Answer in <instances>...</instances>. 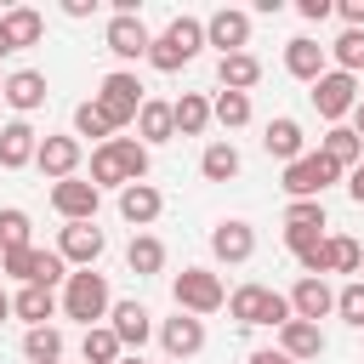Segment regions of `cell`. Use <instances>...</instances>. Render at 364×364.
<instances>
[{"instance_id": "obj_1", "label": "cell", "mask_w": 364, "mask_h": 364, "mask_svg": "<svg viewBox=\"0 0 364 364\" xmlns=\"http://www.w3.org/2000/svg\"><path fill=\"white\" fill-rule=\"evenodd\" d=\"M148 176V148L136 136H114L91 154V188H131Z\"/></svg>"}, {"instance_id": "obj_2", "label": "cell", "mask_w": 364, "mask_h": 364, "mask_svg": "<svg viewBox=\"0 0 364 364\" xmlns=\"http://www.w3.org/2000/svg\"><path fill=\"white\" fill-rule=\"evenodd\" d=\"M108 313H114L108 279H102L97 267H80V273H68V284H63V318H80L85 330H97V318H108Z\"/></svg>"}, {"instance_id": "obj_3", "label": "cell", "mask_w": 364, "mask_h": 364, "mask_svg": "<svg viewBox=\"0 0 364 364\" xmlns=\"http://www.w3.org/2000/svg\"><path fill=\"white\" fill-rule=\"evenodd\" d=\"M228 313L245 324V330H262V324H273V330H284L296 313H290V296H279L273 284H239L233 296H228Z\"/></svg>"}, {"instance_id": "obj_4", "label": "cell", "mask_w": 364, "mask_h": 364, "mask_svg": "<svg viewBox=\"0 0 364 364\" xmlns=\"http://www.w3.org/2000/svg\"><path fill=\"white\" fill-rule=\"evenodd\" d=\"M199 46H205V23H199V17H171V23H165V34H154L148 63H154L159 74H176L182 63H193V57H199Z\"/></svg>"}, {"instance_id": "obj_5", "label": "cell", "mask_w": 364, "mask_h": 364, "mask_svg": "<svg viewBox=\"0 0 364 364\" xmlns=\"http://www.w3.org/2000/svg\"><path fill=\"white\" fill-rule=\"evenodd\" d=\"M171 301H176V313L205 318V313H222V307H228V290H222V279H216L210 267H182V273L171 279Z\"/></svg>"}, {"instance_id": "obj_6", "label": "cell", "mask_w": 364, "mask_h": 364, "mask_svg": "<svg viewBox=\"0 0 364 364\" xmlns=\"http://www.w3.org/2000/svg\"><path fill=\"white\" fill-rule=\"evenodd\" d=\"M102 114H108V125L114 131H125L136 114H142V85H136V74H125V68H114V74H102V85H97V97H91Z\"/></svg>"}, {"instance_id": "obj_7", "label": "cell", "mask_w": 364, "mask_h": 364, "mask_svg": "<svg viewBox=\"0 0 364 364\" xmlns=\"http://www.w3.org/2000/svg\"><path fill=\"white\" fill-rule=\"evenodd\" d=\"M313 108L336 125V119H347L353 108H358V74H341V68H324V80L313 85Z\"/></svg>"}, {"instance_id": "obj_8", "label": "cell", "mask_w": 364, "mask_h": 364, "mask_svg": "<svg viewBox=\"0 0 364 364\" xmlns=\"http://www.w3.org/2000/svg\"><path fill=\"white\" fill-rule=\"evenodd\" d=\"M336 176H341V171H336L324 154H301L296 165H284V182H279V188H284L290 199H318Z\"/></svg>"}, {"instance_id": "obj_9", "label": "cell", "mask_w": 364, "mask_h": 364, "mask_svg": "<svg viewBox=\"0 0 364 364\" xmlns=\"http://www.w3.org/2000/svg\"><path fill=\"white\" fill-rule=\"evenodd\" d=\"M205 46H216L222 57L245 51V46H250V11H239V6L210 11V17H205Z\"/></svg>"}, {"instance_id": "obj_10", "label": "cell", "mask_w": 364, "mask_h": 364, "mask_svg": "<svg viewBox=\"0 0 364 364\" xmlns=\"http://www.w3.org/2000/svg\"><path fill=\"white\" fill-rule=\"evenodd\" d=\"M102 250H108V239H102L97 222H63V233H57V256H63V262H74V267H97Z\"/></svg>"}, {"instance_id": "obj_11", "label": "cell", "mask_w": 364, "mask_h": 364, "mask_svg": "<svg viewBox=\"0 0 364 364\" xmlns=\"http://www.w3.org/2000/svg\"><path fill=\"white\" fill-rule=\"evenodd\" d=\"M102 40H108V51H114V57H125V63L148 57V46H154V34H148V23H142L136 11H114Z\"/></svg>"}, {"instance_id": "obj_12", "label": "cell", "mask_w": 364, "mask_h": 364, "mask_svg": "<svg viewBox=\"0 0 364 364\" xmlns=\"http://www.w3.org/2000/svg\"><path fill=\"white\" fill-rule=\"evenodd\" d=\"M51 205L63 222H97V205H102V188L68 176V182H51Z\"/></svg>"}, {"instance_id": "obj_13", "label": "cell", "mask_w": 364, "mask_h": 364, "mask_svg": "<svg viewBox=\"0 0 364 364\" xmlns=\"http://www.w3.org/2000/svg\"><path fill=\"white\" fill-rule=\"evenodd\" d=\"M210 256H216V262H228V267L250 262V256H256V228H250V222H239V216L216 222V228H210Z\"/></svg>"}, {"instance_id": "obj_14", "label": "cell", "mask_w": 364, "mask_h": 364, "mask_svg": "<svg viewBox=\"0 0 364 364\" xmlns=\"http://www.w3.org/2000/svg\"><path fill=\"white\" fill-rule=\"evenodd\" d=\"M34 165H40L46 182H68V176L80 171V136H40Z\"/></svg>"}, {"instance_id": "obj_15", "label": "cell", "mask_w": 364, "mask_h": 364, "mask_svg": "<svg viewBox=\"0 0 364 364\" xmlns=\"http://www.w3.org/2000/svg\"><path fill=\"white\" fill-rule=\"evenodd\" d=\"M159 347H165V358H193V353H205V318H193V313L165 318V324H159Z\"/></svg>"}, {"instance_id": "obj_16", "label": "cell", "mask_w": 364, "mask_h": 364, "mask_svg": "<svg viewBox=\"0 0 364 364\" xmlns=\"http://www.w3.org/2000/svg\"><path fill=\"white\" fill-rule=\"evenodd\" d=\"M34 154H40V131L28 119L0 125V171H23V165H34Z\"/></svg>"}, {"instance_id": "obj_17", "label": "cell", "mask_w": 364, "mask_h": 364, "mask_svg": "<svg viewBox=\"0 0 364 364\" xmlns=\"http://www.w3.org/2000/svg\"><path fill=\"white\" fill-rule=\"evenodd\" d=\"M262 148H267V159H279V165H296V159L307 154V136H301V125H296L290 114H279V119H267V131H262Z\"/></svg>"}, {"instance_id": "obj_18", "label": "cell", "mask_w": 364, "mask_h": 364, "mask_svg": "<svg viewBox=\"0 0 364 364\" xmlns=\"http://www.w3.org/2000/svg\"><path fill=\"white\" fill-rule=\"evenodd\" d=\"M108 330L119 336V347H136V353H142V341L154 336V313H148L142 301H114V313H108Z\"/></svg>"}, {"instance_id": "obj_19", "label": "cell", "mask_w": 364, "mask_h": 364, "mask_svg": "<svg viewBox=\"0 0 364 364\" xmlns=\"http://www.w3.org/2000/svg\"><path fill=\"white\" fill-rule=\"evenodd\" d=\"M324 63H330V46H318V40H307V34H296V40L284 46V68H290L296 80H307V85L324 80Z\"/></svg>"}, {"instance_id": "obj_20", "label": "cell", "mask_w": 364, "mask_h": 364, "mask_svg": "<svg viewBox=\"0 0 364 364\" xmlns=\"http://www.w3.org/2000/svg\"><path fill=\"white\" fill-rule=\"evenodd\" d=\"M318 154H324L336 171H358V165H364V136H358L353 125H330V131L318 136Z\"/></svg>"}, {"instance_id": "obj_21", "label": "cell", "mask_w": 364, "mask_h": 364, "mask_svg": "<svg viewBox=\"0 0 364 364\" xmlns=\"http://www.w3.org/2000/svg\"><path fill=\"white\" fill-rule=\"evenodd\" d=\"M159 210H165V193H159L154 182H131V188H119V216H125L131 228L159 222Z\"/></svg>"}, {"instance_id": "obj_22", "label": "cell", "mask_w": 364, "mask_h": 364, "mask_svg": "<svg viewBox=\"0 0 364 364\" xmlns=\"http://www.w3.org/2000/svg\"><path fill=\"white\" fill-rule=\"evenodd\" d=\"M290 313L307 318V324H318L324 313H336V290H330L324 279H296V290H290Z\"/></svg>"}, {"instance_id": "obj_23", "label": "cell", "mask_w": 364, "mask_h": 364, "mask_svg": "<svg viewBox=\"0 0 364 364\" xmlns=\"http://www.w3.org/2000/svg\"><path fill=\"white\" fill-rule=\"evenodd\" d=\"M17 114H34V108H46V74L40 68H17V74H6V91H0Z\"/></svg>"}, {"instance_id": "obj_24", "label": "cell", "mask_w": 364, "mask_h": 364, "mask_svg": "<svg viewBox=\"0 0 364 364\" xmlns=\"http://www.w3.org/2000/svg\"><path fill=\"white\" fill-rule=\"evenodd\" d=\"M279 353H284V358H296V364H307V358H318V353H324V330H318V324H307V318H290V324L279 330Z\"/></svg>"}, {"instance_id": "obj_25", "label": "cell", "mask_w": 364, "mask_h": 364, "mask_svg": "<svg viewBox=\"0 0 364 364\" xmlns=\"http://www.w3.org/2000/svg\"><path fill=\"white\" fill-rule=\"evenodd\" d=\"M171 136H176V114H171V102L148 97V102H142V114H136V142H142V148H154V142H171Z\"/></svg>"}, {"instance_id": "obj_26", "label": "cell", "mask_w": 364, "mask_h": 364, "mask_svg": "<svg viewBox=\"0 0 364 364\" xmlns=\"http://www.w3.org/2000/svg\"><path fill=\"white\" fill-rule=\"evenodd\" d=\"M171 114H176V136H205V125L216 119L210 114V97H199V91H182L171 102Z\"/></svg>"}, {"instance_id": "obj_27", "label": "cell", "mask_w": 364, "mask_h": 364, "mask_svg": "<svg viewBox=\"0 0 364 364\" xmlns=\"http://www.w3.org/2000/svg\"><path fill=\"white\" fill-rule=\"evenodd\" d=\"M11 313H17V318H23L28 330H40V324H46L51 313H57V296H51L46 284H23V290L11 296Z\"/></svg>"}, {"instance_id": "obj_28", "label": "cell", "mask_w": 364, "mask_h": 364, "mask_svg": "<svg viewBox=\"0 0 364 364\" xmlns=\"http://www.w3.org/2000/svg\"><path fill=\"white\" fill-rule=\"evenodd\" d=\"M216 80H222V91H245V97H250V85L262 80V63H256L250 51H233V57L216 63Z\"/></svg>"}, {"instance_id": "obj_29", "label": "cell", "mask_w": 364, "mask_h": 364, "mask_svg": "<svg viewBox=\"0 0 364 364\" xmlns=\"http://www.w3.org/2000/svg\"><path fill=\"white\" fill-rule=\"evenodd\" d=\"M125 267H131L136 279H154V273L165 267V245H159L154 233H131V245H125Z\"/></svg>"}, {"instance_id": "obj_30", "label": "cell", "mask_w": 364, "mask_h": 364, "mask_svg": "<svg viewBox=\"0 0 364 364\" xmlns=\"http://www.w3.org/2000/svg\"><path fill=\"white\" fill-rule=\"evenodd\" d=\"M199 176H205V182H233V176H239V148H233V142H210V148L199 154Z\"/></svg>"}, {"instance_id": "obj_31", "label": "cell", "mask_w": 364, "mask_h": 364, "mask_svg": "<svg viewBox=\"0 0 364 364\" xmlns=\"http://www.w3.org/2000/svg\"><path fill=\"white\" fill-rule=\"evenodd\" d=\"M6 34H11V46H17V51H23V46H40L46 17H40L34 6H17V11H6Z\"/></svg>"}, {"instance_id": "obj_32", "label": "cell", "mask_w": 364, "mask_h": 364, "mask_svg": "<svg viewBox=\"0 0 364 364\" xmlns=\"http://www.w3.org/2000/svg\"><path fill=\"white\" fill-rule=\"evenodd\" d=\"M23 353H28V364H57V358H63V330H57V324L28 330V336H23Z\"/></svg>"}, {"instance_id": "obj_33", "label": "cell", "mask_w": 364, "mask_h": 364, "mask_svg": "<svg viewBox=\"0 0 364 364\" xmlns=\"http://www.w3.org/2000/svg\"><path fill=\"white\" fill-rule=\"evenodd\" d=\"M80 353H85V364H119V336L108 330V324H97V330H85V341H80Z\"/></svg>"}, {"instance_id": "obj_34", "label": "cell", "mask_w": 364, "mask_h": 364, "mask_svg": "<svg viewBox=\"0 0 364 364\" xmlns=\"http://www.w3.org/2000/svg\"><path fill=\"white\" fill-rule=\"evenodd\" d=\"M28 210H17V205H6L0 210V256H11V250H28Z\"/></svg>"}, {"instance_id": "obj_35", "label": "cell", "mask_w": 364, "mask_h": 364, "mask_svg": "<svg viewBox=\"0 0 364 364\" xmlns=\"http://www.w3.org/2000/svg\"><path fill=\"white\" fill-rule=\"evenodd\" d=\"M210 114H216V125L239 131V125H250V97H245V91H216Z\"/></svg>"}, {"instance_id": "obj_36", "label": "cell", "mask_w": 364, "mask_h": 364, "mask_svg": "<svg viewBox=\"0 0 364 364\" xmlns=\"http://www.w3.org/2000/svg\"><path fill=\"white\" fill-rule=\"evenodd\" d=\"M40 267H46V250H11V256H0V273L6 279H23V284H40Z\"/></svg>"}, {"instance_id": "obj_37", "label": "cell", "mask_w": 364, "mask_h": 364, "mask_svg": "<svg viewBox=\"0 0 364 364\" xmlns=\"http://www.w3.org/2000/svg\"><path fill=\"white\" fill-rule=\"evenodd\" d=\"M330 57H336L341 74H358V68H364V28H341L336 46H330Z\"/></svg>"}, {"instance_id": "obj_38", "label": "cell", "mask_w": 364, "mask_h": 364, "mask_svg": "<svg viewBox=\"0 0 364 364\" xmlns=\"http://www.w3.org/2000/svg\"><path fill=\"white\" fill-rule=\"evenodd\" d=\"M74 136H97V148H102V142H114V125H108V114L97 102H80L74 108Z\"/></svg>"}, {"instance_id": "obj_39", "label": "cell", "mask_w": 364, "mask_h": 364, "mask_svg": "<svg viewBox=\"0 0 364 364\" xmlns=\"http://www.w3.org/2000/svg\"><path fill=\"white\" fill-rule=\"evenodd\" d=\"M336 313H341L353 330H364V279H347V284L336 290Z\"/></svg>"}, {"instance_id": "obj_40", "label": "cell", "mask_w": 364, "mask_h": 364, "mask_svg": "<svg viewBox=\"0 0 364 364\" xmlns=\"http://www.w3.org/2000/svg\"><path fill=\"white\" fill-rule=\"evenodd\" d=\"M284 228H318L324 233V199H290L284 205Z\"/></svg>"}, {"instance_id": "obj_41", "label": "cell", "mask_w": 364, "mask_h": 364, "mask_svg": "<svg viewBox=\"0 0 364 364\" xmlns=\"http://www.w3.org/2000/svg\"><path fill=\"white\" fill-rule=\"evenodd\" d=\"M318 245H324V233H318V228H284V250H290L296 262H301L307 250H318Z\"/></svg>"}, {"instance_id": "obj_42", "label": "cell", "mask_w": 364, "mask_h": 364, "mask_svg": "<svg viewBox=\"0 0 364 364\" xmlns=\"http://www.w3.org/2000/svg\"><path fill=\"white\" fill-rule=\"evenodd\" d=\"M296 11H301L307 23H324V17L336 11V0H296Z\"/></svg>"}, {"instance_id": "obj_43", "label": "cell", "mask_w": 364, "mask_h": 364, "mask_svg": "<svg viewBox=\"0 0 364 364\" xmlns=\"http://www.w3.org/2000/svg\"><path fill=\"white\" fill-rule=\"evenodd\" d=\"M336 11H341V17H347V28H364V0H341V6H336Z\"/></svg>"}, {"instance_id": "obj_44", "label": "cell", "mask_w": 364, "mask_h": 364, "mask_svg": "<svg viewBox=\"0 0 364 364\" xmlns=\"http://www.w3.org/2000/svg\"><path fill=\"white\" fill-rule=\"evenodd\" d=\"M245 364H296V358H284V353H279V347H256V353H250V358H245Z\"/></svg>"}, {"instance_id": "obj_45", "label": "cell", "mask_w": 364, "mask_h": 364, "mask_svg": "<svg viewBox=\"0 0 364 364\" xmlns=\"http://www.w3.org/2000/svg\"><path fill=\"white\" fill-rule=\"evenodd\" d=\"M63 11H68V17H91V11H97V0H63Z\"/></svg>"}, {"instance_id": "obj_46", "label": "cell", "mask_w": 364, "mask_h": 364, "mask_svg": "<svg viewBox=\"0 0 364 364\" xmlns=\"http://www.w3.org/2000/svg\"><path fill=\"white\" fill-rule=\"evenodd\" d=\"M347 193H353V199H358V205H364V165H358V171H353V176H347Z\"/></svg>"}, {"instance_id": "obj_47", "label": "cell", "mask_w": 364, "mask_h": 364, "mask_svg": "<svg viewBox=\"0 0 364 364\" xmlns=\"http://www.w3.org/2000/svg\"><path fill=\"white\" fill-rule=\"evenodd\" d=\"M17 46H11V34H6V17H0V57H11Z\"/></svg>"}, {"instance_id": "obj_48", "label": "cell", "mask_w": 364, "mask_h": 364, "mask_svg": "<svg viewBox=\"0 0 364 364\" xmlns=\"http://www.w3.org/2000/svg\"><path fill=\"white\" fill-rule=\"evenodd\" d=\"M353 131L364 136V97H358V108H353Z\"/></svg>"}, {"instance_id": "obj_49", "label": "cell", "mask_w": 364, "mask_h": 364, "mask_svg": "<svg viewBox=\"0 0 364 364\" xmlns=\"http://www.w3.org/2000/svg\"><path fill=\"white\" fill-rule=\"evenodd\" d=\"M6 313H11V296H6V284H0V324H6Z\"/></svg>"}, {"instance_id": "obj_50", "label": "cell", "mask_w": 364, "mask_h": 364, "mask_svg": "<svg viewBox=\"0 0 364 364\" xmlns=\"http://www.w3.org/2000/svg\"><path fill=\"white\" fill-rule=\"evenodd\" d=\"M119 364H148V358H136V353H131V358H119Z\"/></svg>"}, {"instance_id": "obj_51", "label": "cell", "mask_w": 364, "mask_h": 364, "mask_svg": "<svg viewBox=\"0 0 364 364\" xmlns=\"http://www.w3.org/2000/svg\"><path fill=\"white\" fill-rule=\"evenodd\" d=\"M0 91H6V80H0Z\"/></svg>"}]
</instances>
